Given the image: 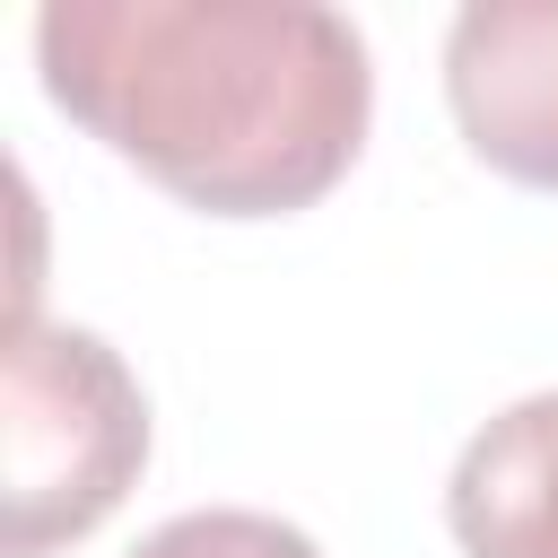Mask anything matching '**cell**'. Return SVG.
<instances>
[{"instance_id":"obj_1","label":"cell","mask_w":558,"mask_h":558,"mask_svg":"<svg viewBox=\"0 0 558 558\" xmlns=\"http://www.w3.org/2000/svg\"><path fill=\"white\" fill-rule=\"evenodd\" d=\"M44 96L201 218H296L366 148L375 61L314 0H52Z\"/></svg>"},{"instance_id":"obj_2","label":"cell","mask_w":558,"mask_h":558,"mask_svg":"<svg viewBox=\"0 0 558 558\" xmlns=\"http://www.w3.org/2000/svg\"><path fill=\"white\" fill-rule=\"evenodd\" d=\"M148 462V392L113 340L9 314L0 340V549L52 558L87 541Z\"/></svg>"},{"instance_id":"obj_3","label":"cell","mask_w":558,"mask_h":558,"mask_svg":"<svg viewBox=\"0 0 558 558\" xmlns=\"http://www.w3.org/2000/svg\"><path fill=\"white\" fill-rule=\"evenodd\" d=\"M445 105L488 174L558 192V0H471L445 26Z\"/></svg>"},{"instance_id":"obj_4","label":"cell","mask_w":558,"mask_h":558,"mask_svg":"<svg viewBox=\"0 0 558 558\" xmlns=\"http://www.w3.org/2000/svg\"><path fill=\"white\" fill-rule=\"evenodd\" d=\"M462 558H558V392L506 401L445 480Z\"/></svg>"},{"instance_id":"obj_5","label":"cell","mask_w":558,"mask_h":558,"mask_svg":"<svg viewBox=\"0 0 558 558\" xmlns=\"http://www.w3.org/2000/svg\"><path fill=\"white\" fill-rule=\"evenodd\" d=\"M122 558H323L314 532L279 523V514H253V506H201V514H174L157 523L140 549Z\"/></svg>"}]
</instances>
